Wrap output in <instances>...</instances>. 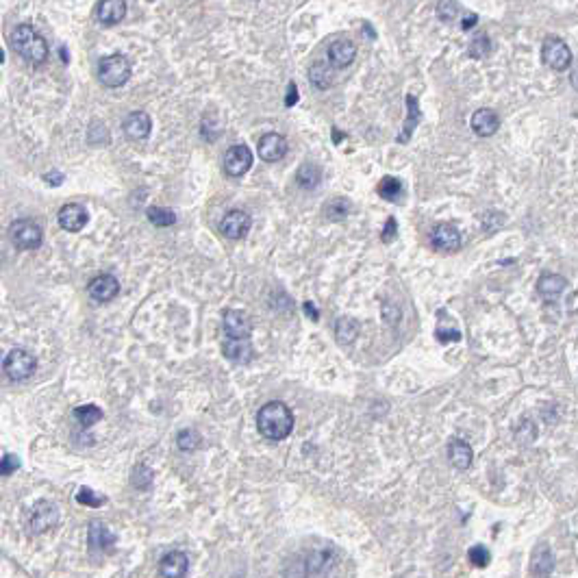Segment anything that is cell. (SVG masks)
I'll list each match as a JSON object with an SVG mask.
<instances>
[{
	"label": "cell",
	"mask_w": 578,
	"mask_h": 578,
	"mask_svg": "<svg viewBox=\"0 0 578 578\" xmlns=\"http://www.w3.org/2000/svg\"><path fill=\"white\" fill-rule=\"evenodd\" d=\"M76 503L96 509V507H103V505L107 503V498H105V495H98V493H96L94 489H90V487H80L78 493H76Z\"/></svg>",
	"instance_id": "obj_33"
},
{
	"label": "cell",
	"mask_w": 578,
	"mask_h": 578,
	"mask_svg": "<svg viewBox=\"0 0 578 578\" xmlns=\"http://www.w3.org/2000/svg\"><path fill=\"white\" fill-rule=\"evenodd\" d=\"M305 309H307V313L313 317V320H317V311H315V307L313 305H309V303H305Z\"/></svg>",
	"instance_id": "obj_46"
},
{
	"label": "cell",
	"mask_w": 578,
	"mask_h": 578,
	"mask_svg": "<svg viewBox=\"0 0 578 578\" xmlns=\"http://www.w3.org/2000/svg\"><path fill=\"white\" fill-rule=\"evenodd\" d=\"M348 214H350V202L346 198H333L330 202H326V216H328V220L340 222Z\"/></svg>",
	"instance_id": "obj_31"
},
{
	"label": "cell",
	"mask_w": 578,
	"mask_h": 578,
	"mask_svg": "<svg viewBox=\"0 0 578 578\" xmlns=\"http://www.w3.org/2000/svg\"><path fill=\"white\" fill-rule=\"evenodd\" d=\"M9 237H11V243L20 251H35V248L41 246V239H44V233H41L39 224H35L33 220H16L11 226H9Z\"/></svg>",
	"instance_id": "obj_5"
},
{
	"label": "cell",
	"mask_w": 578,
	"mask_h": 578,
	"mask_svg": "<svg viewBox=\"0 0 578 578\" xmlns=\"http://www.w3.org/2000/svg\"><path fill=\"white\" fill-rule=\"evenodd\" d=\"M59 522V509L51 500H39L28 511V530L33 535H41L51 530Z\"/></svg>",
	"instance_id": "obj_6"
},
{
	"label": "cell",
	"mask_w": 578,
	"mask_h": 578,
	"mask_svg": "<svg viewBox=\"0 0 578 578\" xmlns=\"http://www.w3.org/2000/svg\"><path fill=\"white\" fill-rule=\"evenodd\" d=\"M287 148H289L287 140L280 133H266V135L259 137V144H257L259 159H263L266 163L280 161L287 154Z\"/></svg>",
	"instance_id": "obj_12"
},
{
	"label": "cell",
	"mask_w": 578,
	"mask_h": 578,
	"mask_svg": "<svg viewBox=\"0 0 578 578\" xmlns=\"http://www.w3.org/2000/svg\"><path fill=\"white\" fill-rule=\"evenodd\" d=\"M400 191H402V183L394 177H383L381 183H379V196L389 200V202H396L400 198Z\"/></svg>",
	"instance_id": "obj_30"
},
{
	"label": "cell",
	"mask_w": 578,
	"mask_h": 578,
	"mask_svg": "<svg viewBox=\"0 0 578 578\" xmlns=\"http://www.w3.org/2000/svg\"><path fill=\"white\" fill-rule=\"evenodd\" d=\"M98 78L105 88L109 90H115V88H122L127 85V80L131 78V63L129 59L115 53V55H109V57H103L100 63H98Z\"/></svg>",
	"instance_id": "obj_3"
},
{
	"label": "cell",
	"mask_w": 578,
	"mask_h": 578,
	"mask_svg": "<svg viewBox=\"0 0 578 578\" xmlns=\"http://www.w3.org/2000/svg\"><path fill=\"white\" fill-rule=\"evenodd\" d=\"M57 220H59V224H61L63 231H68V233H78L83 226L88 224L90 216H88V209H85V206H83V204H78V202H68V204H63L61 209H59Z\"/></svg>",
	"instance_id": "obj_13"
},
{
	"label": "cell",
	"mask_w": 578,
	"mask_h": 578,
	"mask_svg": "<svg viewBox=\"0 0 578 578\" xmlns=\"http://www.w3.org/2000/svg\"><path fill=\"white\" fill-rule=\"evenodd\" d=\"M542 61L550 68V70H557V72H563L569 68L572 63V51L567 48V44L563 39H557V37H550L544 41L542 46Z\"/></svg>",
	"instance_id": "obj_8"
},
{
	"label": "cell",
	"mask_w": 578,
	"mask_h": 578,
	"mask_svg": "<svg viewBox=\"0 0 578 578\" xmlns=\"http://www.w3.org/2000/svg\"><path fill=\"white\" fill-rule=\"evenodd\" d=\"M476 22H478V16H476V14H468V18L463 20V24H461V26H463L466 31H470V28H472Z\"/></svg>",
	"instance_id": "obj_45"
},
{
	"label": "cell",
	"mask_w": 578,
	"mask_h": 578,
	"mask_svg": "<svg viewBox=\"0 0 578 578\" xmlns=\"http://www.w3.org/2000/svg\"><path fill=\"white\" fill-rule=\"evenodd\" d=\"M222 328L226 340H248L253 333V322L239 309H226L222 315Z\"/></svg>",
	"instance_id": "obj_9"
},
{
	"label": "cell",
	"mask_w": 578,
	"mask_h": 578,
	"mask_svg": "<svg viewBox=\"0 0 578 578\" xmlns=\"http://www.w3.org/2000/svg\"><path fill=\"white\" fill-rule=\"evenodd\" d=\"M74 418L83 429H90L103 420V409L96 404H85V406H76L74 409Z\"/></svg>",
	"instance_id": "obj_28"
},
{
	"label": "cell",
	"mask_w": 578,
	"mask_h": 578,
	"mask_svg": "<svg viewBox=\"0 0 578 578\" xmlns=\"http://www.w3.org/2000/svg\"><path fill=\"white\" fill-rule=\"evenodd\" d=\"M468 559H470V563L474 565V567H487L489 565V561H491V555H489V550L485 548V546H472L470 550H468Z\"/></svg>",
	"instance_id": "obj_37"
},
{
	"label": "cell",
	"mask_w": 578,
	"mask_h": 578,
	"mask_svg": "<svg viewBox=\"0 0 578 578\" xmlns=\"http://www.w3.org/2000/svg\"><path fill=\"white\" fill-rule=\"evenodd\" d=\"M431 241L437 251H443V253H454L461 248V233L457 226L452 224H437L431 233Z\"/></svg>",
	"instance_id": "obj_15"
},
{
	"label": "cell",
	"mask_w": 578,
	"mask_h": 578,
	"mask_svg": "<svg viewBox=\"0 0 578 578\" xmlns=\"http://www.w3.org/2000/svg\"><path fill=\"white\" fill-rule=\"evenodd\" d=\"M489 48H491V44H489L487 35H476V37L472 39L470 55H472V57H485V55L489 53Z\"/></svg>",
	"instance_id": "obj_38"
},
{
	"label": "cell",
	"mask_w": 578,
	"mask_h": 578,
	"mask_svg": "<svg viewBox=\"0 0 578 578\" xmlns=\"http://www.w3.org/2000/svg\"><path fill=\"white\" fill-rule=\"evenodd\" d=\"M222 354L233 363H248L253 359V346L248 340H226L222 344Z\"/></svg>",
	"instance_id": "obj_23"
},
{
	"label": "cell",
	"mask_w": 578,
	"mask_h": 578,
	"mask_svg": "<svg viewBox=\"0 0 578 578\" xmlns=\"http://www.w3.org/2000/svg\"><path fill=\"white\" fill-rule=\"evenodd\" d=\"M90 548L92 550H98V552H109L115 548V542H117V537L109 530L107 524L103 522H92L90 526Z\"/></svg>",
	"instance_id": "obj_21"
},
{
	"label": "cell",
	"mask_w": 578,
	"mask_h": 578,
	"mask_svg": "<svg viewBox=\"0 0 578 578\" xmlns=\"http://www.w3.org/2000/svg\"><path fill=\"white\" fill-rule=\"evenodd\" d=\"M459 14V5L457 3H439L437 5V16L443 20V22H452Z\"/></svg>",
	"instance_id": "obj_40"
},
{
	"label": "cell",
	"mask_w": 578,
	"mask_h": 578,
	"mask_svg": "<svg viewBox=\"0 0 578 578\" xmlns=\"http://www.w3.org/2000/svg\"><path fill=\"white\" fill-rule=\"evenodd\" d=\"M448 459H450V463L457 468V470L466 472L472 466V459H474L472 446L468 441L459 439V437L450 439V443H448Z\"/></svg>",
	"instance_id": "obj_20"
},
{
	"label": "cell",
	"mask_w": 578,
	"mask_h": 578,
	"mask_svg": "<svg viewBox=\"0 0 578 578\" xmlns=\"http://www.w3.org/2000/svg\"><path fill=\"white\" fill-rule=\"evenodd\" d=\"M152 131V120L146 111H131L124 120V135L129 140H148Z\"/></svg>",
	"instance_id": "obj_16"
},
{
	"label": "cell",
	"mask_w": 578,
	"mask_h": 578,
	"mask_svg": "<svg viewBox=\"0 0 578 578\" xmlns=\"http://www.w3.org/2000/svg\"><path fill=\"white\" fill-rule=\"evenodd\" d=\"M88 294L94 303H111L120 294V280L113 274H100L90 280Z\"/></svg>",
	"instance_id": "obj_11"
},
{
	"label": "cell",
	"mask_w": 578,
	"mask_h": 578,
	"mask_svg": "<svg viewBox=\"0 0 578 578\" xmlns=\"http://www.w3.org/2000/svg\"><path fill=\"white\" fill-rule=\"evenodd\" d=\"M88 140H90V144H94V146H100V144H107V142H109V131H107V127H105L103 122L94 120V122L90 124Z\"/></svg>",
	"instance_id": "obj_36"
},
{
	"label": "cell",
	"mask_w": 578,
	"mask_h": 578,
	"mask_svg": "<svg viewBox=\"0 0 578 578\" xmlns=\"http://www.w3.org/2000/svg\"><path fill=\"white\" fill-rule=\"evenodd\" d=\"M470 124H472V131L478 137H491L495 131L500 129V117H498V113H495L493 109H487L485 107V109L474 111Z\"/></svg>",
	"instance_id": "obj_17"
},
{
	"label": "cell",
	"mask_w": 578,
	"mask_h": 578,
	"mask_svg": "<svg viewBox=\"0 0 578 578\" xmlns=\"http://www.w3.org/2000/svg\"><path fill=\"white\" fill-rule=\"evenodd\" d=\"M257 429L270 441H280L294 431V413L285 402L272 400L257 413Z\"/></svg>",
	"instance_id": "obj_1"
},
{
	"label": "cell",
	"mask_w": 578,
	"mask_h": 578,
	"mask_svg": "<svg viewBox=\"0 0 578 578\" xmlns=\"http://www.w3.org/2000/svg\"><path fill=\"white\" fill-rule=\"evenodd\" d=\"M200 435L196 433V431H191V429H185V431H181L179 433V437H177V446L183 450V452H191V450H196L198 446H200Z\"/></svg>",
	"instance_id": "obj_34"
},
{
	"label": "cell",
	"mask_w": 578,
	"mask_h": 578,
	"mask_svg": "<svg viewBox=\"0 0 578 578\" xmlns=\"http://www.w3.org/2000/svg\"><path fill=\"white\" fill-rule=\"evenodd\" d=\"M309 80L317 90H328L330 85H333V70H330L326 63L317 61L309 68Z\"/></svg>",
	"instance_id": "obj_27"
},
{
	"label": "cell",
	"mask_w": 578,
	"mask_h": 578,
	"mask_svg": "<svg viewBox=\"0 0 578 578\" xmlns=\"http://www.w3.org/2000/svg\"><path fill=\"white\" fill-rule=\"evenodd\" d=\"M296 183L303 189H315L322 183V170L315 163H303L296 172Z\"/></svg>",
	"instance_id": "obj_25"
},
{
	"label": "cell",
	"mask_w": 578,
	"mask_h": 578,
	"mask_svg": "<svg viewBox=\"0 0 578 578\" xmlns=\"http://www.w3.org/2000/svg\"><path fill=\"white\" fill-rule=\"evenodd\" d=\"M18 468H20V459L16 457V454H11V452H5L3 454V461H0V472H3V476L14 474Z\"/></svg>",
	"instance_id": "obj_39"
},
{
	"label": "cell",
	"mask_w": 578,
	"mask_h": 578,
	"mask_svg": "<svg viewBox=\"0 0 578 578\" xmlns=\"http://www.w3.org/2000/svg\"><path fill=\"white\" fill-rule=\"evenodd\" d=\"M9 44L31 65H41L48 59V53H51L48 41L28 24L14 26V31L9 33Z\"/></svg>",
	"instance_id": "obj_2"
},
{
	"label": "cell",
	"mask_w": 578,
	"mask_h": 578,
	"mask_svg": "<svg viewBox=\"0 0 578 578\" xmlns=\"http://www.w3.org/2000/svg\"><path fill=\"white\" fill-rule=\"evenodd\" d=\"M253 161H255V157H253L251 148H248L246 144H235L224 152L222 168L228 177L239 179L253 168Z\"/></svg>",
	"instance_id": "obj_7"
},
{
	"label": "cell",
	"mask_w": 578,
	"mask_h": 578,
	"mask_svg": "<svg viewBox=\"0 0 578 578\" xmlns=\"http://www.w3.org/2000/svg\"><path fill=\"white\" fill-rule=\"evenodd\" d=\"M435 337H437L441 344H446V342H459V340H461V333H459V330H443V328H437V330H435Z\"/></svg>",
	"instance_id": "obj_41"
},
{
	"label": "cell",
	"mask_w": 578,
	"mask_h": 578,
	"mask_svg": "<svg viewBox=\"0 0 578 578\" xmlns=\"http://www.w3.org/2000/svg\"><path fill=\"white\" fill-rule=\"evenodd\" d=\"M555 555L552 550L544 544L535 550V557H532V563H530V569L537 578H544V576H550L552 569H555Z\"/></svg>",
	"instance_id": "obj_24"
},
{
	"label": "cell",
	"mask_w": 578,
	"mask_h": 578,
	"mask_svg": "<svg viewBox=\"0 0 578 578\" xmlns=\"http://www.w3.org/2000/svg\"><path fill=\"white\" fill-rule=\"evenodd\" d=\"M3 369H5V374L9 381L14 383H22V381H28L33 374H35V369H37V361L35 357L24 350V348H11L3 361Z\"/></svg>",
	"instance_id": "obj_4"
},
{
	"label": "cell",
	"mask_w": 578,
	"mask_h": 578,
	"mask_svg": "<svg viewBox=\"0 0 578 578\" xmlns=\"http://www.w3.org/2000/svg\"><path fill=\"white\" fill-rule=\"evenodd\" d=\"M127 16V3L124 0H103L96 5V20L103 26H115Z\"/></svg>",
	"instance_id": "obj_19"
},
{
	"label": "cell",
	"mask_w": 578,
	"mask_h": 578,
	"mask_svg": "<svg viewBox=\"0 0 578 578\" xmlns=\"http://www.w3.org/2000/svg\"><path fill=\"white\" fill-rule=\"evenodd\" d=\"M406 107H409V122H406V129H404V133L398 137L402 144L404 142H409V135L413 133V129L418 127V122H420V109H418V100L413 98V96H406Z\"/></svg>",
	"instance_id": "obj_32"
},
{
	"label": "cell",
	"mask_w": 578,
	"mask_h": 578,
	"mask_svg": "<svg viewBox=\"0 0 578 578\" xmlns=\"http://www.w3.org/2000/svg\"><path fill=\"white\" fill-rule=\"evenodd\" d=\"M326 55H328L330 65L337 68V70H342V68H348V65L354 61V57H357V46L352 44L350 39L340 37V39H333V41H330Z\"/></svg>",
	"instance_id": "obj_14"
},
{
	"label": "cell",
	"mask_w": 578,
	"mask_h": 578,
	"mask_svg": "<svg viewBox=\"0 0 578 578\" xmlns=\"http://www.w3.org/2000/svg\"><path fill=\"white\" fill-rule=\"evenodd\" d=\"M569 80H572V85H574V90H578V68L572 72V76H569Z\"/></svg>",
	"instance_id": "obj_47"
},
{
	"label": "cell",
	"mask_w": 578,
	"mask_h": 578,
	"mask_svg": "<svg viewBox=\"0 0 578 578\" xmlns=\"http://www.w3.org/2000/svg\"><path fill=\"white\" fill-rule=\"evenodd\" d=\"M359 335V324L352 317H340L335 324V337L342 346H350Z\"/></svg>",
	"instance_id": "obj_26"
},
{
	"label": "cell",
	"mask_w": 578,
	"mask_h": 578,
	"mask_svg": "<svg viewBox=\"0 0 578 578\" xmlns=\"http://www.w3.org/2000/svg\"><path fill=\"white\" fill-rule=\"evenodd\" d=\"M152 470L150 468H146V466H135V470H133V474H131V483L137 487V489H142V491H146L150 485H152Z\"/></svg>",
	"instance_id": "obj_35"
},
{
	"label": "cell",
	"mask_w": 578,
	"mask_h": 578,
	"mask_svg": "<svg viewBox=\"0 0 578 578\" xmlns=\"http://www.w3.org/2000/svg\"><path fill=\"white\" fill-rule=\"evenodd\" d=\"M567 287V280L563 276H557V274H544L537 283V292H540L542 300L546 303H555L561 298L563 289Z\"/></svg>",
	"instance_id": "obj_22"
},
{
	"label": "cell",
	"mask_w": 578,
	"mask_h": 578,
	"mask_svg": "<svg viewBox=\"0 0 578 578\" xmlns=\"http://www.w3.org/2000/svg\"><path fill=\"white\" fill-rule=\"evenodd\" d=\"M298 103V85L292 80L287 85V96H285V107H294Z\"/></svg>",
	"instance_id": "obj_43"
},
{
	"label": "cell",
	"mask_w": 578,
	"mask_h": 578,
	"mask_svg": "<svg viewBox=\"0 0 578 578\" xmlns=\"http://www.w3.org/2000/svg\"><path fill=\"white\" fill-rule=\"evenodd\" d=\"M396 233H398L396 218H389L387 224H385V228H383V233H381V239H383V241H392V239L396 237Z\"/></svg>",
	"instance_id": "obj_42"
},
{
	"label": "cell",
	"mask_w": 578,
	"mask_h": 578,
	"mask_svg": "<svg viewBox=\"0 0 578 578\" xmlns=\"http://www.w3.org/2000/svg\"><path fill=\"white\" fill-rule=\"evenodd\" d=\"M187 567H189V559L181 550H172L159 561V574L163 578H183L187 574Z\"/></svg>",
	"instance_id": "obj_18"
},
{
	"label": "cell",
	"mask_w": 578,
	"mask_h": 578,
	"mask_svg": "<svg viewBox=\"0 0 578 578\" xmlns=\"http://www.w3.org/2000/svg\"><path fill=\"white\" fill-rule=\"evenodd\" d=\"M146 218L159 226V228H165V226H172L177 222V216L168 209H163V206H148V211H146Z\"/></svg>",
	"instance_id": "obj_29"
},
{
	"label": "cell",
	"mask_w": 578,
	"mask_h": 578,
	"mask_svg": "<svg viewBox=\"0 0 578 578\" xmlns=\"http://www.w3.org/2000/svg\"><path fill=\"white\" fill-rule=\"evenodd\" d=\"M44 181H46V183H51V185H55V187H59V185L63 183V172L53 170L51 174H44Z\"/></svg>",
	"instance_id": "obj_44"
},
{
	"label": "cell",
	"mask_w": 578,
	"mask_h": 578,
	"mask_svg": "<svg viewBox=\"0 0 578 578\" xmlns=\"http://www.w3.org/2000/svg\"><path fill=\"white\" fill-rule=\"evenodd\" d=\"M251 226H253V218H251V216H248L246 211H241V209H233V211H228V214L222 218V222H220V233H222L226 239L237 241V239H243L248 233H251Z\"/></svg>",
	"instance_id": "obj_10"
}]
</instances>
